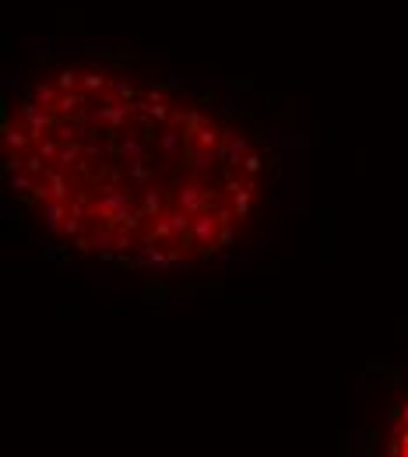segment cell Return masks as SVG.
Listing matches in <instances>:
<instances>
[{
    "mask_svg": "<svg viewBox=\"0 0 408 457\" xmlns=\"http://www.w3.org/2000/svg\"><path fill=\"white\" fill-rule=\"evenodd\" d=\"M60 92H63L60 85H36V92H32V96H36V103H43V106H50V110H54V106H57V99H60Z\"/></svg>",
    "mask_w": 408,
    "mask_h": 457,
    "instance_id": "cell-4",
    "label": "cell"
},
{
    "mask_svg": "<svg viewBox=\"0 0 408 457\" xmlns=\"http://www.w3.org/2000/svg\"><path fill=\"white\" fill-rule=\"evenodd\" d=\"M173 201H176V208H183V212L194 219V215H201V212L212 208L215 194H212V187H208L204 179H183V183L176 187Z\"/></svg>",
    "mask_w": 408,
    "mask_h": 457,
    "instance_id": "cell-2",
    "label": "cell"
},
{
    "mask_svg": "<svg viewBox=\"0 0 408 457\" xmlns=\"http://www.w3.org/2000/svg\"><path fill=\"white\" fill-rule=\"evenodd\" d=\"M398 444H402V454L408 457V429L405 433H398Z\"/></svg>",
    "mask_w": 408,
    "mask_h": 457,
    "instance_id": "cell-6",
    "label": "cell"
},
{
    "mask_svg": "<svg viewBox=\"0 0 408 457\" xmlns=\"http://www.w3.org/2000/svg\"><path fill=\"white\" fill-rule=\"evenodd\" d=\"M187 239H190V246L201 250V253L219 250V246L226 243V226H222L219 208H208V212L194 215V219H190V236H187Z\"/></svg>",
    "mask_w": 408,
    "mask_h": 457,
    "instance_id": "cell-1",
    "label": "cell"
},
{
    "mask_svg": "<svg viewBox=\"0 0 408 457\" xmlns=\"http://www.w3.org/2000/svg\"><path fill=\"white\" fill-rule=\"evenodd\" d=\"M110 81H106V74H96V71H85L81 74V88L92 96V92H99V88H106Z\"/></svg>",
    "mask_w": 408,
    "mask_h": 457,
    "instance_id": "cell-5",
    "label": "cell"
},
{
    "mask_svg": "<svg viewBox=\"0 0 408 457\" xmlns=\"http://www.w3.org/2000/svg\"><path fill=\"white\" fill-rule=\"evenodd\" d=\"M215 159H219L222 166H229V170H243V162L250 159V152H246V141H243L239 134H222Z\"/></svg>",
    "mask_w": 408,
    "mask_h": 457,
    "instance_id": "cell-3",
    "label": "cell"
},
{
    "mask_svg": "<svg viewBox=\"0 0 408 457\" xmlns=\"http://www.w3.org/2000/svg\"><path fill=\"white\" fill-rule=\"evenodd\" d=\"M402 422H405V426H408V404H405V408H402Z\"/></svg>",
    "mask_w": 408,
    "mask_h": 457,
    "instance_id": "cell-7",
    "label": "cell"
}]
</instances>
